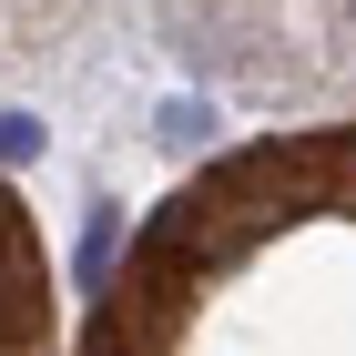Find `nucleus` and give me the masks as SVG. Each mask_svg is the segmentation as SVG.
Wrapping results in <instances>:
<instances>
[{
  "instance_id": "nucleus-2",
  "label": "nucleus",
  "mask_w": 356,
  "mask_h": 356,
  "mask_svg": "<svg viewBox=\"0 0 356 356\" xmlns=\"http://www.w3.org/2000/svg\"><path fill=\"white\" fill-rule=\"evenodd\" d=\"M31 305H41V275H31V245H21V224H10V204H0V336H21Z\"/></svg>"
},
{
  "instance_id": "nucleus-1",
  "label": "nucleus",
  "mask_w": 356,
  "mask_h": 356,
  "mask_svg": "<svg viewBox=\"0 0 356 356\" xmlns=\"http://www.w3.org/2000/svg\"><path fill=\"white\" fill-rule=\"evenodd\" d=\"M285 153H245V163H224L204 173V193H184L163 214V234H153V265L184 275V265H234V254L265 234V224H285L296 204H285Z\"/></svg>"
},
{
  "instance_id": "nucleus-5",
  "label": "nucleus",
  "mask_w": 356,
  "mask_h": 356,
  "mask_svg": "<svg viewBox=\"0 0 356 356\" xmlns=\"http://www.w3.org/2000/svg\"><path fill=\"white\" fill-rule=\"evenodd\" d=\"M41 143H51V122H41V112H21V102H0V163H31Z\"/></svg>"
},
{
  "instance_id": "nucleus-6",
  "label": "nucleus",
  "mask_w": 356,
  "mask_h": 356,
  "mask_svg": "<svg viewBox=\"0 0 356 356\" xmlns=\"http://www.w3.org/2000/svg\"><path fill=\"white\" fill-rule=\"evenodd\" d=\"M326 204H336V214H356V143L326 163Z\"/></svg>"
},
{
  "instance_id": "nucleus-4",
  "label": "nucleus",
  "mask_w": 356,
  "mask_h": 356,
  "mask_svg": "<svg viewBox=\"0 0 356 356\" xmlns=\"http://www.w3.org/2000/svg\"><path fill=\"white\" fill-rule=\"evenodd\" d=\"M112 254H122V204H92V234H82V285H112Z\"/></svg>"
},
{
  "instance_id": "nucleus-3",
  "label": "nucleus",
  "mask_w": 356,
  "mask_h": 356,
  "mask_svg": "<svg viewBox=\"0 0 356 356\" xmlns=\"http://www.w3.org/2000/svg\"><path fill=\"white\" fill-rule=\"evenodd\" d=\"M204 143H214V102L173 92V102H163V153H204Z\"/></svg>"
}]
</instances>
